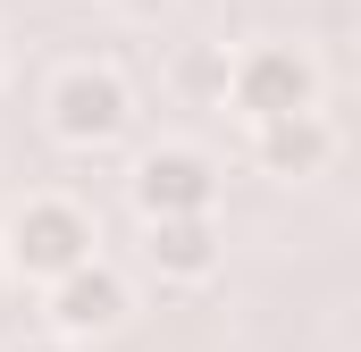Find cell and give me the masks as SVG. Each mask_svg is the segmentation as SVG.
<instances>
[{"label": "cell", "instance_id": "1", "mask_svg": "<svg viewBox=\"0 0 361 352\" xmlns=\"http://www.w3.org/2000/svg\"><path fill=\"white\" fill-rule=\"evenodd\" d=\"M8 268L25 277V285H51V277H68L76 260H92V218L76 201H59V193H34L25 210H8Z\"/></svg>", "mask_w": 361, "mask_h": 352}, {"label": "cell", "instance_id": "2", "mask_svg": "<svg viewBox=\"0 0 361 352\" xmlns=\"http://www.w3.org/2000/svg\"><path fill=\"white\" fill-rule=\"evenodd\" d=\"M42 118H51V134L68 151H109L135 126V92H126L118 68H68L51 84V101H42Z\"/></svg>", "mask_w": 361, "mask_h": 352}, {"label": "cell", "instance_id": "3", "mask_svg": "<svg viewBox=\"0 0 361 352\" xmlns=\"http://www.w3.org/2000/svg\"><path fill=\"white\" fill-rule=\"evenodd\" d=\"M126 310H135V294H126V277L101 260V252L42 285V319H51V336H59V344H101V336H118V327H126Z\"/></svg>", "mask_w": 361, "mask_h": 352}, {"label": "cell", "instance_id": "4", "mask_svg": "<svg viewBox=\"0 0 361 352\" xmlns=\"http://www.w3.org/2000/svg\"><path fill=\"white\" fill-rule=\"evenodd\" d=\"M219 92L235 101L244 126H261V118H286V109H319V68H311V51H294V42H261V51H244V59L227 68Z\"/></svg>", "mask_w": 361, "mask_h": 352}, {"label": "cell", "instance_id": "5", "mask_svg": "<svg viewBox=\"0 0 361 352\" xmlns=\"http://www.w3.org/2000/svg\"><path fill=\"white\" fill-rule=\"evenodd\" d=\"M219 160L210 151H193V143H160V151H143L135 160V210L143 218H193V210H219Z\"/></svg>", "mask_w": 361, "mask_h": 352}, {"label": "cell", "instance_id": "6", "mask_svg": "<svg viewBox=\"0 0 361 352\" xmlns=\"http://www.w3.org/2000/svg\"><path fill=\"white\" fill-rule=\"evenodd\" d=\"M143 260L160 285H210L227 260V235H219V210H193V218H143Z\"/></svg>", "mask_w": 361, "mask_h": 352}, {"label": "cell", "instance_id": "7", "mask_svg": "<svg viewBox=\"0 0 361 352\" xmlns=\"http://www.w3.org/2000/svg\"><path fill=\"white\" fill-rule=\"evenodd\" d=\"M252 160L269 176H319L336 160V126L319 109H286V118H261L252 126Z\"/></svg>", "mask_w": 361, "mask_h": 352}, {"label": "cell", "instance_id": "8", "mask_svg": "<svg viewBox=\"0 0 361 352\" xmlns=\"http://www.w3.org/2000/svg\"><path fill=\"white\" fill-rule=\"evenodd\" d=\"M8 352H76V344H59V336H42V344H8Z\"/></svg>", "mask_w": 361, "mask_h": 352}]
</instances>
